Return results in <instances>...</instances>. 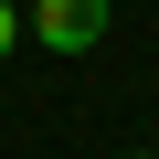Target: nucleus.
I'll return each mask as SVG.
<instances>
[{"mask_svg":"<svg viewBox=\"0 0 159 159\" xmlns=\"http://www.w3.org/2000/svg\"><path fill=\"white\" fill-rule=\"evenodd\" d=\"M21 32H43V53H85L106 32V0H21Z\"/></svg>","mask_w":159,"mask_h":159,"instance_id":"f257e3e1","label":"nucleus"},{"mask_svg":"<svg viewBox=\"0 0 159 159\" xmlns=\"http://www.w3.org/2000/svg\"><path fill=\"white\" fill-rule=\"evenodd\" d=\"M11 43H21V11H11V0H0V64H11Z\"/></svg>","mask_w":159,"mask_h":159,"instance_id":"f03ea898","label":"nucleus"},{"mask_svg":"<svg viewBox=\"0 0 159 159\" xmlns=\"http://www.w3.org/2000/svg\"><path fill=\"white\" fill-rule=\"evenodd\" d=\"M127 159H159V148H127Z\"/></svg>","mask_w":159,"mask_h":159,"instance_id":"7ed1b4c3","label":"nucleus"}]
</instances>
